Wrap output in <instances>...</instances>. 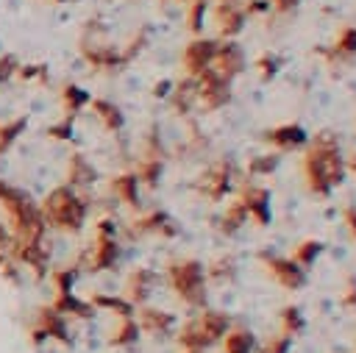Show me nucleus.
<instances>
[{
  "instance_id": "obj_23",
  "label": "nucleus",
  "mask_w": 356,
  "mask_h": 353,
  "mask_svg": "<svg viewBox=\"0 0 356 353\" xmlns=\"http://www.w3.org/2000/svg\"><path fill=\"white\" fill-rule=\"evenodd\" d=\"M323 56L334 64V61H345V58H353L356 56V25H345L337 39L331 42L328 50H323Z\"/></svg>"
},
{
  "instance_id": "obj_3",
  "label": "nucleus",
  "mask_w": 356,
  "mask_h": 353,
  "mask_svg": "<svg viewBox=\"0 0 356 353\" xmlns=\"http://www.w3.org/2000/svg\"><path fill=\"white\" fill-rule=\"evenodd\" d=\"M167 284L172 295L186 306V309H206L209 300V278H206V264L197 258H172L167 264Z\"/></svg>"
},
{
  "instance_id": "obj_19",
  "label": "nucleus",
  "mask_w": 356,
  "mask_h": 353,
  "mask_svg": "<svg viewBox=\"0 0 356 353\" xmlns=\"http://www.w3.org/2000/svg\"><path fill=\"white\" fill-rule=\"evenodd\" d=\"M167 100H170V106H172V111L178 117H189L192 108H197V86H195V78L184 75L181 81H175L172 89H170V95H167Z\"/></svg>"
},
{
  "instance_id": "obj_12",
  "label": "nucleus",
  "mask_w": 356,
  "mask_h": 353,
  "mask_svg": "<svg viewBox=\"0 0 356 353\" xmlns=\"http://www.w3.org/2000/svg\"><path fill=\"white\" fill-rule=\"evenodd\" d=\"M261 139L275 150V153H292V150H303L309 142V133L300 122H281L273 125L261 133Z\"/></svg>"
},
{
  "instance_id": "obj_17",
  "label": "nucleus",
  "mask_w": 356,
  "mask_h": 353,
  "mask_svg": "<svg viewBox=\"0 0 356 353\" xmlns=\"http://www.w3.org/2000/svg\"><path fill=\"white\" fill-rule=\"evenodd\" d=\"M86 108H92V117L100 122V128L106 133H120L125 128V114H122V108L117 103H111L106 97H92Z\"/></svg>"
},
{
  "instance_id": "obj_33",
  "label": "nucleus",
  "mask_w": 356,
  "mask_h": 353,
  "mask_svg": "<svg viewBox=\"0 0 356 353\" xmlns=\"http://www.w3.org/2000/svg\"><path fill=\"white\" fill-rule=\"evenodd\" d=\"M147 42H150V25H142L136 33H131V39L125 42V44H120V53H122V61H125V67L147 47Z\"/></svg>"
},
{
  "instance_id": "obj_39",
  "label": "nucleus",
  "mask_w": 356,
  "mask_h": 353,
  "mask_svg": "<svg viewBox=\"0 0 356 353\" xmlns=\"http://www.w3.org/2000/svg\"><path fill=\"white\" fill-rule=\"evenodd\" d=\"M289 350H292V336L275 334V336H270L261 347H256L253 353H289Z\"/></svg>"
},
{
  "instance_id": "obj_2",
  "label": "nucleus",
  "mask_w": 356,
  "mask_h": 353,
  "mask_svg": "<svg viewBox=\"0 0 356 353\" xmlns=\"http://www.w3.org/2000/svg\"><path fill=\"white\" fill-rule=\"evenodd\" d=\"M89 208H92L89 197L81 195L78 189L67 186V183L53 186L39 203V211H42L47 228H56L64 233H78L86 225Z\"/></svg>"
},
{
  "instance_id": "obj_7",
  "label": "nucleus",
  "mask_w": 356,
  "mask_h": 353,
  "mask_svg": "<svg viewBox=\"0 0 356 353\" xmlns=\"http://www.w3.org/2000/svg\"><path fill=\"white\" fill-rule=\"evenodd\" d=\"M259 261L264 272L286 292H298L306 286V270L292 256H275V253H259Z\"/></svg>"
},
{
  "instance_id": "obj_21",
  "label": "nucleus",
  "mask_w": 356,
  "mask_h": 353,
  "mask_svg": "<svg viewBox=\"0 0 356 353\" xmlns=\"http://www.w3.org/2000/svg\"><path fill=\"white\" fill-rule=\"evenodd\" d=\"M50 306L56 309V311H61L64 317H75V320H92V314H95V306L89 303V300H81L75 292H61V295H53V300H50Z\"/></svg>"
},
{
  "instance_id": "obj_43",
  "label": "nucleus",
  "mask_w": 356,
  "mask_h": 353,
  "mask_svg": "<svg viewBox=\"0 0 356 353\" xmlns=\"http://www.w3.org/2000/svg\"><path fill=\"white\" fill-rule=\"evenodd\" d=\"M270 3V8H275V11H281V14H286V11H292L300 0H267Z\"/></svg>"
},
{
  "instance_id": "obj_26",
  "label": "nucleus",
  "mask_w": 356,
  "mask_h": 353,
  "mask_svg": "<svg viewBox=\"0 0 356 353\" xmlns=\"http://www.w3.org/2000/svg\"><path fill=\"white\" fill-rule=\"evenodd\" d=\"M248 225V211H245V206L239 203V197H234L228 206H225V211L220 214V233L222 236H236L242 228Z\"/></svg>"
},
{
  "instance_id": "obj_13",
  "label": "nucleus",
  "mask_w": 356,
  "mask_h": 353,
  "mask_svg": "<svg viewBox=\"0 0 356 353\" xmlns=\"http://www.w3.org/2000/svg\"><path fill=\"white\" fill-rule=\"evenodd\" d=\"M159 286V272L153 267H134L125 278V286H122V297L136 309V306H145L150 300V295L156 292Z\"/></svg>"
},
{
  "instance_id": "obj_25",
  "label": "nucleus",
  "mask_w": 356,
  "mask_h": 353,
  "mask_svg": "<svg viewBox=\"0 0 356 353\" xmlns=\"http://www.w3.org/2000/svg\"><path fill=\"white\" fill-rule=\"evenodd\" d=\"M134 175L139 178L142 186L147 189H156L161 175H164V158H156V156H139L136 164H134Z\"/></svg>"
},
{
  "instance_id": "obj_34",
  "label": "nucleus",
  "mask_w": 356,
  "mask_h": 353,
  "mask_svg": "<svg viewBox=\"0 0 356 353\" xmlns=\"http://www.w3.org/2000/svg\"><path fill=\"white\" fill-rule=\"evenodd\" d=\"M25 125H28L25 117H11V120H6V122L0 125V156L8 153L11 145L25 133Z\"/></svg>"
},
{
  "instance_id": "obj_28",
  "label": "nucleus",
  "mask_w": 356,
  "mask_h": 353,
  "mask_svg": "<svg viewBox=\"0 0 356 353\" xmlns=\"http://www.w3.org/2000/svg\"><path fill=\"white\" fill-rule=\"evenodd\" d=\"M89 100H92V95H89L86 89H81L78 83H67V86H61V108H64L67 117L81 114V111L89 106Z\"/></svg>"
},
{
  "instance_id": "obj_44",
  "label": "nucleus",
  "mask_w": 356,
  "mask_h": 353,
  "mask_svg": "<svg viewBox=\"0 0 356 353\" xmlns=\"http://www.w3.org/2000/svg\"><path fill=\"white\" fill-rule=\"evenodd\" d=\"M345 172H353L356 175V153L345 156Z\"/></svg>"
},
{
  "instance_id": "obj_36",
  "label": "nucleus",
  "mask_w": 356,
  "mask_h": 353,
  "mask_svg": "<svg viewBox=\"0 0 356 353\" xmlns=\"http://www.w3.org/2000/svg\"><path fill=\"white\" fill-rule=\"evenodd\" d=\"M281 64H284V61H281L275 53H264V56H259V58L253 61V69H256V75H259L261 83H270V81L278 75Z\"/></svg>"
},
{
  "instance_id": "obj_8",
  "label": "nucleus",
  "mask_w": 356,
  "mask_h": 353,
  "mask_svg": "<svg viewBox=\"0 0 356 353\" xmlns=\"http://www.w3.org/2000/svg\"><path fill=\"white\" fill-rule=\"evenodd\" d=\"M236 197L239 203L245 206L248 211V220L256 225V228H267L273 222V206H270V189L267 186H259L253 181H245L239 189H236Z\"/></svg>"
},
{
  "instance_id": "obj_38",
  "label": "nucleus",
  "mask_w": 356,
  "mask_h": 353,
  "mask_svg": "<svg viewBox=\"0 0 356 353\" xmlns=\"http://www.w3.org/2000/svg\"><path fill=\"white\" fill-rule=\"evenodd\" d=\"M72 120L75 117H61L58 122H50L47 128H44V136L47 139H56V142H67V139H72Z\"/></svg>"
},
{
  "instance_id": "obj_35",
  "label": "nucleus",
  "mask_w": 356,
  "mask_h": 353,
  "mask_svg": "<svg viewBox=\"0 0 356 353\" xmlns=\"http://www.w3.org/2000/svg\"><path fill=\"white\" fill-rule=\"evenodd\" d=\"M47 278H50L56 295H61V292H72L75 278H78V267H75V264H72V267H56V270L47 272Z\"/></svg>"
},
{
  "instance_id": "obj_22",
  "label": "nucleus",
  "mask_w": 356,
  "mask_h": 353,
  "mask_svg": "<svg viewBox=\"0 0 356 353\" xmlns=\"http://www.w3.org/2000/svg\"><path fill=\"white\" fill-rule=\"evenodd\" d=\"M142 331H139V322L136 317H117V325L111 328V336H108V345L117 347V350H125V347H134L139 342Z\"/></svg>"
},
{
  "instance_id": "obj_41",
  "label": "nucleus",
  "mask_w": 356,
  "mask_h": 353,
  "mask_svg": "<svg viewBox=\"0 0 356 353\" xmlns=\"http://www.w3.org/2000/svg\"><path fill=\"white\" fill-rule=\"evenodd\" d=\"M342 222H345V228H348L350 239L356 242V206H348V208H345V214H342Z\"/></svg>"
},
{
  "instance_id": "obj_4",
  "label": "nucleus",
  "mask_w": 356,
  "mask_h": 353,
  "mask_svg": "<svg viewBox=\"0 0 356 353\" xmlns=\"http://www.w3.org/2000/svg\"><path fill=\"white\" fill-rule=\"evenodd\" d=\"M234 181H236V167L231 158H217L211 161L195 181V192L200 197H206L209 203H220L234 192Z\"/></svg>"
},
{
  "instance_id": "obj_31",
  "label": "nucleus",
  "mask_w": 356,
  "mask_h": 353,
  "mask_svg": "<svg viewBox=\"0 0 356 353\" xmlns=\"http://www.w3.org/2000/svg\"><path fill=\"white\" fill-rule=\"evenodd\" d=\"M325 250V245L320 242V239H314V236H309V239H300L298 245H295V250H292V258L303 267V270H309L317 258H320V253Z\"/></svg>"
},
{
  "instance_id": "obj_42",
  "label": "nucleus",
  "mask_w": 356,
  "mask_h": 353,
  "mask_svg": "<svg viewBox=\"0 0 356 353\" xmlns=\"http://www.w3.org/2000/svg\"><path fill=\"white\" fill-rule=\"evenodd\" d=\"M342 306H345V309H356V281H353V278L348 281V286H345V292H342Z\"/></svg>"
},
{
  "instance_id": "obj_1",
  "label": "nucleus",
  "mask_w": 356,
  "mask_h": 353,
  "mask_svg": "<svg viewBox=\"0 0 356 353\" xmlns=\"http://www.w3.org/2000/svg\"><path fill=\"white\" fill-rule=\"evenodd\" d=\"M300 172H303V186L314 197H328L337 186L345 181V156L339 147V139L331 131H317L300 158Z\"/></svg>"
},
{
  "instance_id": "obj_45",
  "label": "nucleus",
  "mask_w": 356,
  "mask_h": 353,
  "mask_svg": "<svg viewBox=\"0 0 356 353\" xmlns=\"http://www.w3.org/2000/svg\"><path fill=\"white\" fill-rule=\"evenodd\" d=\"M53 3H67V0H53Z\"/></svg>"
},
{
  "instance_id": "obj_5",
  "label": "nucleus",
  "mask_w": 356,
  "mask_h": 353,
  "mask_svg": "<svg viewBox=\"0 0 356 353\" xmlns=\"http://www.w3.org/2000/svg\"><path fill=\"white\" fill-rule=\"evenodd\" d=\"M117 261H120V242H117V233L95 231L92 242L81 250L75 267H83L86 272H106V270H114Z\"/></svg>"
},
{
  "instance_id": "obj_40",
  "label": "nucleus",
  "mask_w": 356,
  "mask_h": 353,
  "mask_svg": "<svg viewBox=\"0 0 356 353\" xmlns=\"http://www.w3.org/2000/svg\"><path fill=\"white\" fill-rule=\"evenodd\" d=\"M17 67H19V58L14 53H3L0 56V86L8 83L17 75Z\"/></svg>"
},
{
  "instance_id": "obj_20",
  "label": "nucleus",
  "mask_w": 356,
  "mask_h": 353,
  "mask_svg": "<svg viewBox=\"0 0 356 353\" xmlns=\"http://www.w3.org/2000/svg\"><path fill=\"white\" fill-rule=\"evenodd\" d=\"M97 181V167L83 156V153H72L67 158V186L72 189H86Z\"/></svg>"
},
{
  "instance_id": "obj_14",
  "label": "nucleus",
  "mask_w": 356,
  "mask_h": 353,
  "mask_svg": "<svg viewBox=\"0 0 356 353\" xmlns=\"http://www.w3.org/2000/svg\"><path fill=\"white\" fill-rule=\"evenodd\" d=\"M211 19L217 28V39H234L248 22L239 0H217L211 8Z\"/></svg>"
},
{
  "instance_id": "obj_29",
  "label": "nucleus",
  "mask_w": 356,
  "mask_h": 353,
  "mask_svg": "<svg viewBox=\"0 0 356 353\" xmlns=\"http://www.w3.org/2000/svg\"><path fill=\"white\" fill-rule=\"evenodd\" d=\"M89 303L95 306V311H108V314H114V317H131V314L136 311V309H134V306H131L125 297L106 295V292H95Z\"/></svg>"
},
{
  "instance_id": "obj_30",
  "label": "nucleus",
  "mask_w": 356,
  "mask_h": 353,
  "mask_svg": "<svg viewBox=\"0 0 356 353\" xmlns=\"http://www.w3.org/2000/svg\"><path fill=\"white\" fill-rule=\"evenodd\" d=\"M278 325H281V334H286V336H298V334H303L306 331V317H303V311H300V306H292V303H286V306H281V311H278Z\"/></svg>"
},
{
  "instance_id": "obj_11",
  "label": "nucleus",
  "mask_w": 356,
  "mask_h": 353,
  "mask_svg": "<svg viewBox=\"0 0 356 353\" xmlns=\"http://www.w3.org/2000/svg\"><path fill=\"white\" fill-rule=\"evenodd\" d=\"M245 67H248L245 50H242L234 39H220V42H217V50H214V61H211L209 69H214L222 81L234 83V81L245 72Z\"/></svg>"
},
{
  "instance_id": "obj_37",
  "label": "nucleus",
  "mask_w": 356,
  "mask_h": 353,
  "mask_svg": "<svg viewBox=\"0 0 356 353\" xmlns=\"http://www.w3.org/2000/svg\"><path fill=\"white\" fill-rule=\"evenodd\" d=\"M206 14H209V0H192V3H189V11H186V28H189L195 36H200Z\"/></svg>"
},
{
  "instance_id": "obj_47",
  "label": "nucleus",
  "mask_w": 356,
  "mask_h": 353,
  "mask_svg": "<svg viewBox=\"0 0 356 353\" xmlns=\"http://www.w3.org/2000/svg\"><path fill=\"white\" fill-rule=\"evenodd\" d=\"M181 353H189V350H181Z\"/></svg>"
},
{
  "instance_id": "obj_6",
  "label": "nucleus",
  "mask_w": 356,
  "mask_h": 353,
  "mask_svg": "<svg viewBox=\"0 0 356 353\" xmlns=\"http://www.w3.org/2000/svg\"><path fill=\"white\" fill-rule=\"evenodd\" d=\"M181 233L178 222L161 211V208H153V211H145L139 217H134L128 225H125V239H145V236H159V239H175Z\"/></svg>"
},
{
  "instance_id": "obj_46",
  "label": "nucleus",
  "mask_w": 356,
  "mask_h": 353,
  "mask_svg": "<svg viewBox=\"0 0 356 353\" xmlns=\"http://www.w3.org/2000/svg\"><path fill=\"white\" fill-rule=\"evenodd\" d=\"M178 3H192V0H178Z\"/></svg>"
},
{
  "instance_id": "obj_16",
  "label": "nucleus",
  "mask_w": 356,
  "mask_h": 353,
  "mask_svg": "<svg viewBox=\"0 0 356 353\" xmlns=\"http://www.w3.org/2000/svg\"><path fill=\"white\" fill-rule=\"evenodd\" d=\"M33 328H39L47 342H61V345H72V334H70V317H64L61 311H56L50 303L42 306L36 311V320H33Z\"/></svg>"
},
{
  "instance_id": "obj_15",
  "label": "nucleus",
  "mask_w": 356,
  "mask_h": 353,
  "mask_svg": "<svg viewBox=\"0 0 356 353\" xmlns=\"http://www.w3.org/2000/svg\"><path fill=\"white\" fill-rule=\"evenodd\" d=\"M134 317H136V322H139V331L147 334V336H167V334H172L175 325H178V317H175L172 311H167V309H153V306H147V303H145V306H136Z\"/></svg>"
},
{
  "instance_id": "obj_27",
  "label": "nucleus",
  "mask_w": 356,
  "mask_h": 353,
  "mask_svg": "<svg viewBox=\"0 0 356 353\" xmlns=\"http://www.w3.org/2000/svg\"><path fill=\"white\" fill-rule=\"evenodd\" d=\"M236 272H239V267H236V258L231 253L217 256L214 261L206 264V278L214 281V284H234L236 281Z\"/></svg>"
},
{
  "instance_id": "obj_9",
  "label": "nucleus",
  "mask_w": 356,
  "mask_h": 353,
  "mask_svg": "<svg viewBox=\"0 0 356 353\" xmlns=\"http://www.w3.org/2000/svg\"><path fill=\"white\" fill-rule=\"evenodd\" d=\"M195 86H197V108L200 111H217L222 106L231 103V83L222 81L214 69H206L195 78Z\"/></svg>"
},
{
  "instance_id": "obj_10",
  "label": "nucleus",
  "mask_w": 356,
  "mask_h": 353,
  "mask_svg": "<svg viewBox=\"0 0 356 353\" xmlns=\"http://www.w3.org/2000/svg\"><path fill=\"white\" fill-rule=\"evenodd\" d=\"M217 42H220V39H209V36H195L192 42H186L184 50H181V67H184V75L197 78L200 72H206V69L211 67V61H214Z\"/></svg>"
},
{
  "instance_id": "obj_24",
  "label": "nucleus",
  "mask_w": 356,
  "mask_h": 353,
  "mask_svg": "<svg viewBox=\"0 0 356 353\" xmlns=\"http://www.w3.org/2000/svg\"><path fill=\"white\" fill-rule=\"evenodd\" d=\"M220 342H222V353H253L256 350L253 331L242 328V325H231Z\"/></svg>"
},
{
  "instance_id": "obj_32",
  "label": "nucleus",
  "mask_w": 356,
  "mask_h": 353,
  "mask_svg": "<svg viewBox=\"0 0 356 353\" xmlns=\"http://www.w3.org/2000/svg\"><path fill=\"white\" fill-rule=\"evenodd\" d=\"M278 164H281V153L273 150V153H264V156H253L248 161L245 172H248V178H267L278 170Z\"/></svg>"
},
{
  "instance_id": "obj_18",
  "label": "nucleus",
  "mask_w": 356,
  "mask_h": 353,
  "mask_svg": "<svg viewBox=\"0 0 356 353\" xmlns=\"http://www.w3.org/2000/svg\"><path fill=\"white\" fill-rule=\"evenodd\" d=\"M139 178L134 175V170H125V172H117L108 178V192L114 200H120L122 206L128 208H139Z\"/></svg>"
}]
</instances>
